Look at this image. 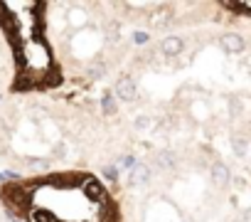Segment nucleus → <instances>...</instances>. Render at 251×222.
<instances>
[{"mask_svg":"<svg viewBox=\"0 0 251 222\" xmlns=\"http://www.w3.org/2000/svg\"><path fill=\"white\" fill-rule=\"evenodd\" d=\"M116 96L123 101H133L138 96V86L133 82V77H118L116 82Z\"/></svg>","mask_w":251,"mask_h":222,"instance_id":"1","label":"nucleus"},{"mask_svg":"<svg viewBox=\"0 0 251 222\" xmlns=\"http://www.w3.org/2000/svg\"><path fill=\"white\" fill-rule=\"evenodd\" d=\"M219 45H222V50L224 52H229V55H239V52H244V37L241 35H222L219 37Z\"/></svg>","mask_w":251,"mask_h":222,"instance_id":"2","label":"nucleus"},{"mask_svg":"<svg viewBox=\"0 0 251 222\" xmlns=\"http://www.w3.org/2000/svg\"><path fill=\"white\" fill-rule=\"evenodd\" d=\"M3 195H5V200L15 202V207H25V205L30 202V197H27L25 188H20V185H8V188L3 190Z\"/></svg>","mask_w":251,"mask_h":222,"instance_id":"3","label":"nucleus"},{"mask_svg":"<svg viewBox=\"0 0 251 222\" xmlns=\"http://www.w3.org/2000/svg\"><path fill=\"white\" fill-rule=\"evenodd\" d=\"M148 180H151V166H146V163H136V166L131 168L128 183H131V185H143V183H148Z\"/></svg>","mask_w":251,"mask_h":222,"instance_id":"4","label":"nucleus"},{"mask_svg":"<svg viewBox=\"0 0 251 222\" xmlns=\"http://www.w3.org/2000/svg\"><path fill=\"white\" fill-rule=\"evenodd\" d=\"M160 52H163L165 57H177V55L182 52V37H175V35L165 37V40L160 42Z\"/></svg>","mask_w":251,"mask_h":222,"instance_id":"5","label":"nucleus"},{"mask_svg":"<svg viewBox=\"0 0 251 222\" xmlns=\"http://www.w3.org/2000/svg\"><path fill=\"white\" fill-rule=\"evenodd\" d=\"M209 175H212V180H214L219 188H224V185L229 183V178H231V173H229V168H226L224 163H214V166L209 168Z\"/></svg>","mask_w":251,"mask_h":222,"instance_id":"6","label":"nucleus"},{"mask_svg":"<svg viewBox=\"0 0 251 222\" xmlns=\"http://www.w3.org/2000/svg\"><path fill=\"white\" fill-rule=\"evenodd\" d=\"M84 193H86V197H91L96 202H106V193H103V188L96 180H86L84 183Z\"/></svg>","mask_w":251,"mask_h":222,"instance_id":"7","label":"nucleus"},{"mask_svg":"<svg viewBox=\"0 0 251 222\" xmlns=\"http://www.w3.org/2000/svg\"><path fill=\"white\" fill-rule=\"evenodd\" d=\"M32 222H54V215L47 212V210H32Z\"/></svg>","mask_w":251,"mask_h":222,"instance_id":"8","label":"nucleus"},{"mask_svg":"<svg viewBox=\"0 0 251 222\" xmlns=\"http://www.w3.org/2000/svg\"><path fill=\"white\" fill-rule=\"evenodd\" d=\"M231 146H234L236 156H246V139L244 136H231Z\"/></svg>","mask_w":251,"mask_h":222,"instance_id":"9","label":"nucleus"},{"mask_svg":"<svg viewBox=\"0 0 251 222\" xmlns=\"http://www.w3.org/2000/svg\"><path fill=\"white\" fill-rule=\"evenodd\" d=\"M158 163H160L163 168H173V166H175V158H173L170 151H163V153L158 156Z\"/></svg>","mask_w":251,"mask_h":222,"instance_id":"10","label":"nucleus"},{"mask_svg":"<svg viewBox=\"0 0 251 222\" xmlns=\"http://www.w3.org/2000/svg\"><path fill=\"white\" fill-rule=\"evenodd\" d=\"M103 111H106V114H113V111H116V99L111 94L103 96Z\"/></svg>","mask_w":251,"mask_h":222,"instance_id":"11","label":"nucleus"},{"mask_svg":"<svg viewBox=\"0 0 251 222\" xmlns=\"http://www.w3.org/2000/svg\"><path fill=\"white\" fill-rule=\"evenodd\" d=\"M103 72H106V67H103L101 62H96V64H91V67H89V74H91V77H96V79H99Z\"/></svg>","mask_w":251,"mask_h":222,"instance_id":"12","label":"nucleus"},{"mask_svg":"<svg viewBox=\"0 0 251 222\" xmlns=\"http://www.w3.org/2000/svg\"><path fill=\"white\" fill-rule=\"evenodd\" d=\"M148 40H151V35H148V32H143V30L133 35V42H136V45H146Z\"/></svg>","mask_w":251,"mask_h":222,"instance_id":"13","label":"nucleus"},{"mask_svg":"<svg viewBox=\"0 0 251 222\" xmlns=\"http://www.w3.org/2000/svg\"><path fill=\"white\" fill-rule=\"evenodd\" d=\"M153 126V119L151 116H141L138 121H136V129H151Z\"/></svg>","mask_w":251,"mask_h":222,"instance_id":"14","label":"nucleus"},{"mask_svg":"<svg viewBox=\"0 0 251 222\" xmlns=\"http://www.w3.org/2000/svg\"><path fill=\"white\" fill-rule=\"evenodd\" d=\"M103 175H106L108 180H113V183H116V180H118V168H116V166H113V168L108 166V168H103Z\"/></svg>","mask_w":251,"mask_h":222,"instance_id":"15","label":"nucleus"},{"mask_svg":"<svg viewBox=\"0 0 251 222\" xmlns=\"http://www.w3.org/2000/svg\"><path fill=\"white\" fill-rule=\"evenodd\" d=\"M118 166H121V168H128V170H131V168L136 166V158H133V156H126V158H121V163H118Z\"/></svg>","mask_w":251,"mask_h":222,"instance_id":"16","label":"nucleus"},{"mask_svg":"<svg viewBox=\"0 0 251 222\" xmlns=\"http://www.w3.org/2000/svg\"><path fill=\"white\" fill-rule=\"evenodd\" d=\"M30 166H32V168H50V161H42V158H32V161H30Z\"/></svg>","mask_w":251,"mask_h":222,"instance_id":"17","label":"nucleus"},{"mask_svg":"<svg viewBox=\"0 0 251 222\" xmlns=\"http://www.w3.org/2000/svg\"><path fill=\"white\" fill-rule=\"evenodd\" d=\"M32 114H35L37 119H42V116H45V109H42V106H37V109H32Z\"/></svg>","mask_w":251,"mask_h":222,"instance_id":"18","label":"nucleus"},{"mask_svg":"<svg viewBox=\"0 0 251 222\" xmlns=\"http://www.w3.org/2000/svg\"><path fill=\"white\" fill-rule=\"evenodd\" d=\"M8 220H10V222H20V220H18V217H15V215H10V217H8Z\"/></svg>","mask_w":251,"mask_h":222,"instance_id":"19","label":"nucleus"}]
</instances>
